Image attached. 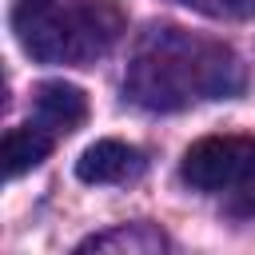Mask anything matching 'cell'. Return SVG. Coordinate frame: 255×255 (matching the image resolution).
I'll return each mask as SVG.
<instances>
[{
  "mask_svg": "<svg viewBox=\"0 0 255 255\" xmlns=\"http://www.w3.org/2000/svg\"><path fill=\"white\" fill-rule=\"evenodd\" d=\"M124 92L147 112H179L195 100H231L243 92L239 56L183 28H151L128 64Z\"/></svg>",
  "mask_w": 255,
  "mask_h": 255,
  "instance_id": "cell-1",
  "label": "cell"
},
{
  "mask_svg": "<svg viewBox=\"0 0 255 255\" xmlns=\"http://www.w3.org/2000/svg\"><path fill=\"white\" fill-rule=\"evenodd\" d=\"M12 32L40 64H92L124 32L112 0H16Z\"/></svg>",
  "mask_w": 255,
  "mask_h": 255,
  "instance_id": "cell-2",
  "label": "cell"
},
{
  "mask_svg": "<svg viewBox=\"0 0 255 255\" xmlns=\"http://www.w3.org/2000/svg\"><path fill=\"white\" fill-rule=\"evenodd\" d=\"M179 175L195 191H235L255 179V139L247 135H203L183 151Z\"/></svg>",
  "mask_w": 255,
  "mask_h": 255,
  "instance_id": "cell-3",
  "label": "cell"
},
{
  "mask_svg": "<svg viewBox=\"0 0 255 255\" xmlns=\"http://www.w3.org/2000/svg\"><path fill=\"white\" fill-rule=\"evenodd\" d=\"M143 167H147L143 151L124 139H96L76 159V175L84 183H124V179H135Z\"/></svg>",
  "mask_w": 255,
  "mask_h": 255,
  "instance_id": "cell-4",
  "label": "cell"
},
{
  "mask_svg": "<svg viewBox=\"0 0 255 255\" xmlns=\"http://www.w3.org/2000/svg\"><path fill=\"white\" fill-rule=\"evenodd\" d=\"M32 108H36V124H40V128H48L52 135H68V131H76V128L84 124V116H88V96H84L76 84L48 80V84L36 88Z\"/></svg>",
  "mask_w": 255,
  "mask_h": 255,
  "instance_id": "cell-5",
  "label": "cell"
},
{
  "mask_svg": "<svg viewBox=\"0 0 255 255\" xmlns=\"http://www.w3.org/2000/svg\"><path fill=\"white\" fill-rule=\"evenodd\" d=\"M52 143H56V135H52L48 128H40L36 120L24 124V128H12V131L4 135V171H8V179L40 167V163L48 159Z\"/></svg>",
  "mask_w": 255,
  "mask_h": 255,
  "instance_id": "cell-6",
  "label": "cell"
},
{
  "mask_svg": "<svg viewBox=\"0 0 255 255\" xmlns=\"http://www.w3.org/2000/svg\"><path fill=\"white\" fill-rule=\"evenodd\" d=\"M112 247L151 255V251H163V247H167V239H163L155 227H147V223H124V227H116V231H104V235L84 239L76 251H112Z\"/></svg>",
  "mask_w": 255,
  "mask_h": 255,
  "instance_id": "cell-7",
  "label": "cell"
},
{
  "mask_svg": "<svg viewBox=\"0 0 255 255\" xmlns=\"http://www.w3.org/2000/svg\"><path fill=\"white\" fill-rule=\"evenodd\" d=\"M191 12H203L211 20H247L255 16V0H179Z\"/></svg>",
  "mask_w": 255,
  "mask_h": 255,
  "instance_id": "cell-8",
  "label": "cell"
},
{
  "mask_svg": "<svg viewBox=\"0 0 255 255\" xmlns=\"http://www.w3.org/2000/svg\"><path fill=\"white\" fill-rule=\"evenodd\" d=\"M243 191H251V211H255V179H251V183H247Z\"/></svg>",
  "mask_w": 255,
  "mask_h": 255,
  "instance_id": "cell-9",
  "label": "cell"
}]
</instances>
